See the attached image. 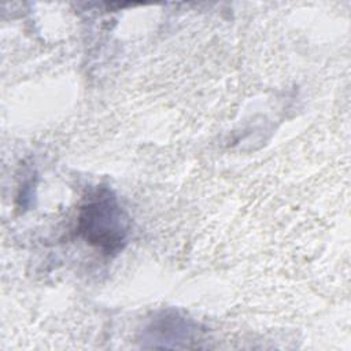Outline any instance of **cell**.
Listing matches in <instances>:
<instances>
[{
  "mask_svg": "<svg viewBox=\"0 0 351 351\" xmlns=\"http://www.w3.org/2000/svg\"><path fill=\"white\" fill-rule=\"evenodd\" d=\"M129 230V215L112 191L99 188L81 204L77 233L101 252L107 255L119 252L126 244Z\"/></svg>",
  "mask_w": 351,
  "mask_h": 351,
  "instance_id": "obj_1",
  "label": "cell"
}]
</instances>
